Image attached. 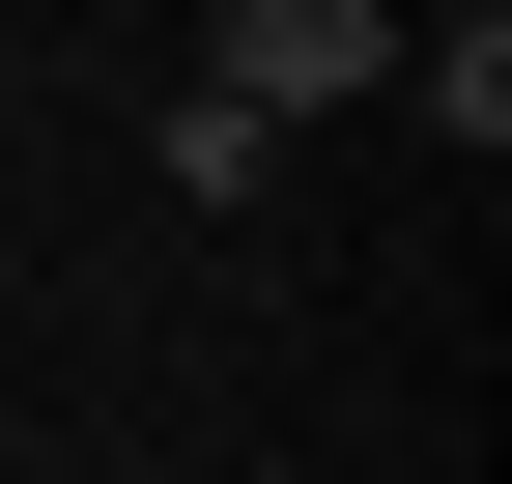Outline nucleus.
Masks as SVG:
<instances>
[{"label":"nucleus","mask_w":512,"mask_h":484,"mask_svg":"<svg viewBox=\"0 0 512 484\" xmlns=\"http://www.w3.org/2000/svg\"><path fill=\"white\" fill-rule=\"evenodd\" d=\"M456 484H484V456H456Z\"/></svg>","instance_id":"7ed1b4c3"},{"label":"nucleus","mask_w":512,"mask_h":484,"mask_svg":"<svg viewBox=\"0 0 512 484\" xmlns=\"http://www.w3.org/2000/svg\"><path fill=\"white\" fill-rule=\"evenodd\" d=\"M399 86H427V143L484 171V143H512V0H456V29H399Z\"/></svg>","instance_id":"f03ea898"},{"label":"nucleus","mask_w":512,"mask_h":484,"mask_svg":"<svg viewBox=\"0 0 512 484\" xmlns=\"http://www.w3.org/2000/svg\"><path fill=\"white\" fill-rule=\"evenodd\" d=\"M200 86L256 114V143H313V114H370V86H399V0H228V57H200Z\"/></svg>","instance_id":"f257e3e1"}]
</instances>
